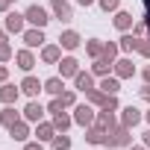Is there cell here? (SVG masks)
Segmentation results:
<instances>
[{"label": "cell", "mask_w": 150, "mask_h": 150, "mask_svg": "<svg viewBox=\"0 0 150 150\" xmlns=\"http://www.w3.org/2000/svg\"><path fill=\"white\" fill-rule=\"evenodd\" d=\"M86 100L91 103V106H97V109H118V94H106L103 88H91V91H86Z\"/></svg>", "instance_id": "obj_1"}, {"label": "cell", "mask_w": 150, "mask_h": 150, "mask_svg": "<svg viewBox=\"0 0 150 150\" xmlns=\"http://www.w3.org/2000/svg\"><path fill=\"white\" fill-rule=\"evenodd\" d=\"M106 144H109V147H129V144H132V129L124 127V124H118L115 129H109Z\"/></svg>", "instance_id": "obj_2"}, {"label": "cell", "mask_w": 150, "mask_h": 150, "mask_svg": "<svg viewBox=\"0 0 150 150\" xmlns=\"http://www.w3.org/2000/svg\"><path fill=\"white\" fill-rule=\"evenodd\" d=\"M94 118H97V112H94V106H91L88 100L74 106V124H80V127H91Z\"/></svg>", "instance_id": "obj_3"}, {"label": "cell", "mask_w": 150, "mask_h": 150, "mask_svg": "<svg viewBox=\"0 0 150 150\" xmlns=\"http://www.w3.org/2000/svg\"><path fill=\"white\" fill-rule=\"evenodd\" d=\"M24 18H27V24H33V27H47V21H50V15H47V9L44 6H38V3H33V6H27V12H24Z\"/></svg>", "instance_id": "obj_4"}, {"label": "cell", "mask_w": 150, "mask_h": 150, "mask_svg": "<svg viewBox=\"0 0 150 150\" xmlns=\"http://www.w3.org/2000/svg\"><path fill=\"white\" fill-rule=\"evenodd\" d=\"M77 74H80V62L74 59V56H62V59H59V77H62V80H68V77L74 80Z\"/></svg>", "instance_id": "obj_5"}, {"label": "cell", "mask_w": 150, "mask_h": 150, "mask_svg": "<svg viewBox=\"0 0 150 150\" xmlns=\"http://www.w3.org/2000/svg\"><path fill=\"white\" fill-rule=\"evenodd\" d=\"M112 71H115V77H118V80H129L132 74H135V65H132L129 56H124V59H118V62L112 65Z\"/></svg>", "instance_id": "obj_6"}, {"label": "cell", "mask_w": 150, "mask_h": 150, "mask_svg": "<svg viewBox=\"0 0 150 150\" xmlns=\"http://www.w3.org/2000/svg\"><path fill=\"white\" fill-rule=\"evenodd\" d=\"M21 91H24L30 100H35V97H38V91H44V83H38L35 77H30V74H27V77L21 80Z\"/></svg>", "instance_id": "obj_7"}, {"label": "cell", "mask_w": 150, "mask_h": 150, "mask_svg": "<svg viewBox=\"0 0 150 150\" xmlns=\"http://www.w3.org/2000/svg\"><path fill=\"white\" fill-rule=\"evenodd\" d=\"M44 112H47V109H44L38 100H30V103L24 106V112H21V115H24V121H30V124H38Z\"/></svg>", "instance_id": "obj_8"}, {"label": "cell", "mask_w": 150, "mask_h": 150, "mask_svg": "<svg viewBox=\"0 0 150 150\" xmlns=\"http://www.w3.org/2000/svg\"><path fill=\"white\" fill-rule=\"evenodd\" d=\"M106 138H109V132H106L103 127H97V124H91V127H86V141H88V144H94V147H100V144H106Z\"/></svg>", "instance_id": "obj_9"}, {"label": "cell", "mask_w": 150, "mask_h": 150, "mask_svg": "<svg viewBox=\"0 0 150 150\" xmlns=\"http://www.w3.org/2000/svg\"><path fill=\"white\" fill-rule=\"evenodd\" d=\"M15 65H18L21 71H27V74H30V71L35 68V56H33V50H30V47L18 50V53H15Z\"/></svg>", "instance_id": "obj_10"}, {"label": "cell", "mask_w": 150, "mask_h": 150, "mask_svg": "<svg viewBox=\"0 0 150 150\" xmlns=\"http://www.w3.org/2000/svg\"><path fill=\"white\" fill-rule=\"evenodd\" d=\"M94 124H97V127H103V129L109 132V129H115L121 121L115 118V112H112V109H100V112H97V118H94Z\"/></svg>", "instance_id": "obj_11"}, {"label": "cell", "mask_w": 150, "mask_h": 150, "mask_svg": "<svg viewBox=\"0 0 150 150\" xmlns=\"http://www.w3.org/2000/svg\"><path fill=\"white\" fill-rule=\"evenodd\" d=\"M18 94H21V86H12V83H0V103L12 106V103L18 100Z\"/></svg>", "instance_id": "obj_12"}, {"label": "cell", "mask_w": 150, "mask_h": 150, "mask_svg": "<svg viewBox=\"0 0 150 150\" xmlns=\"http://www.w3.org/2000/svg\"><path fill=\"white\" fill-rule=\"evenodd\" d=\"M50 9H53V15H56L59 21H71V18H74V9H71L68 0H50Z\"/></svg>", "instance_id": "obj_13"}, {"label": "cell", "mask_w": 150, "mask_h": 150, "mask_svg": "<svg viewBox=\"0 0 150 150\" xmlns=\"http://www.w3.org/2000/svg\"><path fill=\"white\" fill-rule=\"evenodd\" d=\"M59 59H62V44H44L41 47V62L59 65Z\"/></svg>", "instance_id": "obj_14"}, {"label": "cell", "mask_w": 150, "mask_h": 150, "mask_svg": "<svg viewBox=\"0 0 150 150\" xmlns=\"http://www.w3.org/2000/svg\"><path fill=\"white\" fill-rule=\"evenodd\" d=\"M141 118H144V115H141L132 103H129L127 109H121V124H124V127H129V129H132L135 124H141Z\"/></svg>", "instance_id": "obj_15"}, {"label": "cell", "mask_w": 150, "mask_h": 150, "mask_svg": "<svg viewBox=\"0 0 150 150\" xmlns=\"http://www.w3.org/2000/svg\"><path fill=\"white\" fill-rule=\"evenodd\" d=\"M74 86H77V91H91V88H97V86H94V74H91V71H80L77 77H74Z\"/></svg>", "instance_id": "obj_16"}, {"label": "cell", "mask_w": 150, "mask_h": 150, "mask_svg": "<svg viewBox=\"0 0 150 150\" xmlns=\"http://www.w3.org/2000/svg\"><path fill=\"white\" fill-rule=\"evenodd\" d=\"M24 24H27V18L21 15V12H6V30L9 33H24Z\"/></svg>", "instance_id": "obj_17"}, {"label": "cell", "mask_w": 150, "mask_h": 150, "mask_svg": "<svg viewBox=\"0 0 150 150\" xmlns=\"http://www.w3.org/2000/svg\"><path fill=\"white\" fill-rule=\"evenodd\" d=\"M24 44L33 50V47H41L44 44V33H41V27H33V30H24Z\"/></svg>", "instance_id": "obj_18"}, {"label": "cell", "mask_w": 150, "mask_h": 150, "mask_svg": "<svg viewBox=\"0 0 150 150\" xmlns=\"http://www.w3.org/2000/svg\"><path fill=\"white\" fill-rule=\"evenodd\" d=\"M53 135H56L53 121H38V124H35V138H38V141H53Z\"/></svg>", "instance_id": "obj_19"}, {"label": "cell", "mask_w": 150, "mask_h": 150, "mask_svg": "<svg viewBox=\"0 0 150 150\" xmlns=\"http://www.w3.org/2000/svg\"><path fill=\"white\" fill-rule=\"evenodd\" d=\"M80 41H83V38H80V33H77V30H65V33L59 35V44H62L65 50H77V47H80Z\"/></svg>", "instance_id": "obj_20"}, {"label": "cell", "mask_w": 150, "mask_h": 150, "mask_svg": "<svg viewBox=\"0 0 150 150\" xmlns=\"http://www.w3.org/2000/svg\"><path fill=\"white\" fill-rule=\"evenodd\" d=\"M9 135H12L15 141H27V138H30V121H24V118H21L15 127H9Z\"/></svg>", "instance_id": "obj_21"}, {"label": "cell", "mask_w": 150, "mask_h": 150, "mask_svg": "<svg viewBox=\"0 0 150 150\" xmlns=\"http://www.w3.org/2000/svg\"><path fill=\"white\" fill-rule=\"evenodd\" d=\"M112 21H115V27H118L121 33H127V30H132V27H135V24H132V15H129V12H124V9H118Z\"/></svg>", "instance_id": "obj_22"}, {"label": "cell", "mask_w": 150, "mask_h": 150, "mask_svg": "<svg viewBox=\"0 0 150 150\" xmlns=\"http://www.w3.org/2000/svg\"><path fill=\"white\" fill-rule=\"evenodd\" d=\"M97 88H103L106 94H118V91H121V80L106 74V77H100V86H97Z\"/></svg>", "instance_id": "obj_23"}, {"label": "cell", "mask_w": 150, "mask_h": 150, "mask_svg": "<svg viewBox=\"0 0 150 150\" xmlns=\"http://www.w3.org/2000/svg\"><path fill=\"white\" fill-rule=\"evenodd\" d=\"M62 88H65V80H62V77H50V80H44V91H47V94L59 97Z\"/></svg>", "instance_id": "obj_24"}, {"label": "cell", "mask_w": 150, "mask_h": 150, "mask_svg": "<svg viewBox=\"0 0 150 150\" xmlns=\"http://www.w3.org/2000/svg\"><path fill=\"white\" fill-rule=\"evenodd\" d=\"M21 121V115L15 112V106H6L3 112H0V124H3V127H15Z\"/></svg>", "instance_id": "obj_25"}, {"label": "cell", "mask_w": 150, "mask_h": 150, "mask_svg": "<svg viewBox=\"0 0 150 150\" xmlns=\"http://www.w3.org/2000/svg\"><path fill=\"white\" fill-rule=\"evenodd\" d=\"M118 47H121L124 53H132V50H138V35H129V33H124V35H121V41H118Z\"/></svg>", "instance_id": "obj_26"}, {"label": "cell", "mask_w": 150, "mask_h": 150, "mask_svg": "<svg viewBox=\"0 0 150 150\" xmlns=\"http://www.w3.org/2000/svg\"><path fill=\"white\" fill-rule=\"evenodd\" d=\"M103 47H106V44H103L100 38H88V41H86V53H88L91 59H100V56H103Z\"/></svg>", "instance_id": "obj_27"}, {"label": "cell", "mask_w": 150, "mask_h": 150, "mask_svg": "<svg viewBox=\"0 0 150 150\" xmlns=\"http://www.w3.org/2000/svg\"><path fill=\"white\" fill-rule=\"evenodd\" d=\"M71 124H74V118H71V115H65V109L53 115V127H56V132H65Z\"/></svg>", "instance_id": "obj_28"}, {"label": "cell", "mask_w": 150, "mask_h": 150, "mask_svg": "<svg viewBox=\"0 0 150 150\" xmlns=\"http://www.w3.org/2000/svg\"><path fill=\"white\" fill-rule=\"evenodd\" d=\"M109 68H112V62H106V59H94L91 74H94V77H106V74H109Z\"/></svg>", "instance_id": "obj_29"}, {"label": "cell", "mask_w": 150, "mask_h": 150, "mask_svg": "<svg viewBox=\"0 0 150 150\" xmlns=\"http://www.w3.org/2000/svg\"><path fill=\"white\" fill-rule=\"evenodd\" d=\"M50 144H53V150H71V138H68L65 132H56Z\"/></svg>", "instance_id": "obj_30"}, {"label": "cell", "mask_w": 150, "mask_h": 150, "mask_svg": "<svg viewBox=\"0 0 150 150\" xmlns=\"http://www.w3.org/2000/svg\"><path fill=\"white\" fill-rule=\"evenodd\" d=\"M118 50H121V47H118L115 41H106V47H103V56H100V59H106V62H112V65H115V56H118Z\"/></svg>", "instance_id": "obj_31"}, {"label": "cell", "mask_w": 150, "mask_h": 150, "mask_svg": "<svg viewBox=\"0 0 150 150\" xmlns=\"http://www.w3.org/2000/svg\"><path fill=\"white\" fill-rule=\"evenodd\" d=\"M97 3H100L103 12H118L121 9V0H97Z\"/></svg>", "instance_id": "obj_32"}, {"label": "cell", "mask_w": 150, "mask_h": 150, "mask_svg": "<svg viewBox=\"0 0 150 150\" xmlns=\"http://www.w3.org/2000/svg\"><path fill=\"white\" fill-rule=\"evenodd\" d=\"M15 53H12V44L9 41H0V62H9Z\"/></svg>", "instance_id": "obj_33"}, {"label": "cell", "mask_w": 150, "mask_h": 150, "mask_svg": "<svg viewBox=\"0 0 150 150\" xmlns=\"http://www.w3.org/2000/svg\"><path fill=\"white\" fill-rule=\"evenodd\" d=\"M135 53H141L144 59H150V38H138V50Z\"/></svg>", "instance_id": "obj_34"}, {"label": "cell", "mask_w": 150, "mask_h": 150, "mask_svg": "<svg viewBox=\"0 0 150 150\" xmlns=\"http://www.w3.org/2000/svg\"><path fill=\"white\" fill-rule=\"evenodd\" d=\"M59 97H62V103H65V109H68V106H77V94H74V91H62Z\"/></svg>", "instance_id": "obj_35"}, {"label": "cell", "mask_w": 150, "mask_h": 150, "mask_svg": "<svg viewBox=\"0 0 150 150\" xmlns=\"http://www.w3.org/2000/svg\"><path fill=\"white\" fill-rule=\"evenodd\" d=\"M62 109H65L62 97H53V100H50V106H47V112H50V115H56V112H62Z\"/></svg>", "instance_id": "obj_36"}, {"label": "cell", "mask_w": 150, "mask_h": 150, "mask_svg": "<svg viewBox=\"0 0 150 150\" xmlns=\"http://www.w3.org/2000/svg\"><path fill=\"white\" fill-rule=\"evenodd\" d=\"M144 3V24H147V33H150V0H141Z\"/></svg>", "instance_id": "obj_37"}, {"label": "cell", "mask_w": 150, "mask_h": 150, "mask_svg": "<svg viewBox=\"0 0 150 150\" xmlns=\"http://www.w3.org/2000/svg\"><path fill=\"white\" fill-rule=\"evenodd\" d=\"M6 80H9V68L0 62V83H6Z\"/></svg>", "instance_id": "obj_38"}, {"label": "cell", "mask_w": 150, "mask_h": 150, "mask_svg": "<svg viewBox=\"0 0 150 150\" xmlns=\"http://www.w3.org/2000/svg\"><path fill=\"white\" fill-rule=\"evenodd\" d=\"M138 94H141V100H147V103H150V83H144V88H141Z\"/></svg>", "instance_id": "obj_39"}, {"label": "cell", "mask_w": 150, "mask_h": 150, "mask_svg": "<svg viewBox=\"0 0 150 150\" xmlns=\"http://www.w3.org/2000/svg\"><path fill=\"white\" fill-rule=\"evenodd\" d=\"M24 150H44V147H41V141H27Z\"/></svg>", "instance_id": "obj_40"}, {"label": "cell", "mask_w": 150, "mask_h": 150, "mask_svg": "<svg viewBox=\"0 0 150 150\" xmlns=\"http://www.w3.org/2000/svg\"><path fill=\"white\" fill-rule=\"evenodd\" d=\"M144 30H147V24H144V21H138V24H135V35L141 38V35H144Z\"/></svg>", "instance_id": "obj_41"}, {"label": "cell", "mask_w": 150, "mask_h": 150, "mask_svg": "<svg viewBox=\"0 0 150 150\" xmlns=\"http://www.w3.org/2000/svg\"><path fill=\"white\" fill-rule=\"evenodd\" d=\"M9 6H12V0H0V12H9Z\"/></svg>", "instance_id": "obj_42"}, {"label": "cell", "mask_w": 150, "mask_h": 150, "mask_svg": "<svg viewBox=\"0 0 150 150\" xmlns=\"http://www.w3.org/2000/svg\"><path fill=\"white\" fill-rule=\"evenodd\" d=\"M141 77H144V83H150V65H147V68L141 71Z\"/></svg>", "instance_id": "obj_43"}, {"label": "cell", "mask_w": 150, "mask_h": 150, "mask_svg": "<svg viewBox=\"0 0 150 150\" xmlns=\"http://www.w3.org/2000/svg\"><path fill=\"white\" fill-rule=\"evenodd\" d=\"M129 150H150V147H147V144H135V147L129 144Z\"/></svg>", "instance_id": "obj_44"}, {"label": "cell", "mask_w": 150, "mask_h": 150, "mask_svg": "<svg viewBox=\"0 0 150 150\" xmlns=\"http://www.w3.org/2000/svg\"><path fill=\"white\" fill-rule=\"evenodd\" d=\"M77 3H80V6H86V9H88V6H91V3H94V0H77Z\"/></svg>", "instance_id": "obj_45"}, {"label": "cell", "mask_w": 150, "mask_h": 150, "mask_svg": "<svg viewBox=\"0 0 150 150\" xmlns=\"http://www.w3.org/2000/svg\"><path fill=\"white\" fill-rule=\"evenodd\" d=\"M141 138H144V144H147V147H150V129H147V132H144V135H141Z\"/></svg>", "instance_id": "obj_46"}, {"label": "cell", "mask_w": 150, "mask_h": 150, "mask_svg": "<svg viewBox=\"0 0 150 150\" xmlns=\"http://www.w3.org/2000/svg\"><path fill=\"white\" fill-rule=\"evenodd\" d=\"M0 41H6V30H0Z\"/></svg>", "instance_id": "obj_47"}, {"label": "cell", "mask_w": 150, "mask_h": 150, "mask_svg": "<svg viewBox=\"0 0 150 150\" xmlns=\"http://www.w3.org/2000/svg\"><path fill=\"white\" fill-rule=\"evenodd\" d=\"M144 121H147V124H150V109H147V112H144Z\"/></svg>", "instance_id": "obj_48"}, {"label": "cell", "mask_w": 150, "mask_h": 150, "mask_svg": "<svg viewBox=\"0 0 150 150\" xmlns=\"http://www.w3.org/2000/svg\"><path fill=\"white\" fill-rule=\"evenodd\" d=\"M97 150H100V147H97Z\"/></svg>", "instance_id": "obj_49"}]
</instances>
